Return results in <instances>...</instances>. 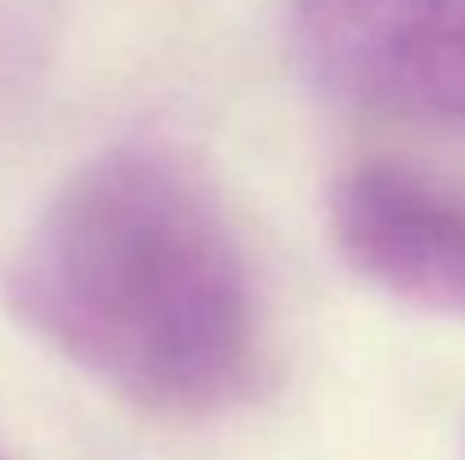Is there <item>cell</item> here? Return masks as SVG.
Returning a JSON list of instances; mask_svg holds the SVG:
<instances>
[{
    "mask_svg": "<svg viewBox=\"0 0 465 460\" xmlns=\"http://www.w3.org/2000/svg\"><path fill=\"white\" fill-rule=\"evenodd\" d=\"M0 460H5V456H0Z\"/></svg>",
    "mask_w": 465,
    "mask_h": 460,
    "instance_id": "cell-4",
    "label": "cell"
},
{
    "mask_svg": "<svg viewBox=\"0 0 465 460\" xmlns=\"http://www.w3.org/2000/svg\"><path fill=\"white\" fill-rule=\"evenodd\" d=\"M285 41L316 95L465 132V0H290Z\"/></svg>",
    "mask_w": 465,
    "mask_h": 460,
    "instance_id": "cell-2",
    "label": "cell"
},
{
    "mask_svg": "<svg viewBox=\"0 0 465 460\" xmlns=\"http://www.w3.org/2000/svg\"><path fill=\"white\" fill-rule=\"evenodd\" d=\"M5 294L50 352L158 416H217L267 366L253 262L213 185L163 141L77 162L23 230Z\"/></svg>",
    "mask_w": 465,
    "mask_h": 460,
    "instance_id": "cell-1",
    "label": "cell"
},
{
    "mask_svg": "<svg viewBox=\"0 0 465 460\" xmlns=\"http://www.w3.org/2000/svg\"><path fill=\"white\" fill-rule=\"evenodd\" d=\"M325 226L357 280L416 311L465 320V185L371 158L339 171Z\"/></svg>",
    "mask_w": 465,
    "mask_h": 460,
    "instance_id": "cell-3",
    "label": "cell"
}]
</instances>
